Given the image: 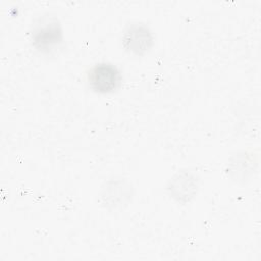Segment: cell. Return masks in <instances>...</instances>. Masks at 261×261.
<instances>
[{"instance_id": "6da1fadb", "label": "cell", "mask_w": 261, "mask_h": 261, "mask_svg": "<svg viewBox=\"0 0 261 261\" xmlns=\"http://www.w3.org/2000/svg\"><path fill=\"white\" fill-rule=\"evenodd\" d=\"M121 82L118 68L108 62H101L92 67L89 72L90 87L98 93H109L117 89Z\"/></svg>"}, {"instance_id": "7a4b0ae2", "label": "cell", "mask_w": 261, "mask_h": 261, "mask_svg": "<svg viewBox=\"0 0 261 261\" xmlns=\"http://www.w3.org/2000/svg\"><path fill=\"white\" fill-rule=\"evenodd\" d=\"M124 46L137 54L145 53L150 49L153 38L150 30L144 24L130 25L123 37Z\"/></svg>"}, {"instance_id": "3957f363", "label": "cell", "mask_w": 261, "mask_h": 261, "mask_svg": "<svg viewBox=\"0 0 261 261\" xmlns=\"http://www.w3.org/2000/svg\"><path fill=\"white\" fill-rule=\"evenodd\" d=\"M34 45L40 50H50L61 41V30L58 23L50 22L36 30L33 35Z\"/></svg>"}]
</instances>
